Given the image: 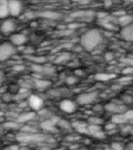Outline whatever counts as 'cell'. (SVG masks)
<instances>
[{"label":"cell","instance_id":"cell-36","mask_svg":"<svg viewBox=\"0 0 133 150\" xmlns=\"http://www.w3.org/2000/svg\"><path fill=\"white\" fill-rule=\"evenodd\" d=\"M14 70H16V71H22V70H24V67L22 65H17V66H14V67H13Z\"/></svg>","mask_w":133,"mask_h":150},{"label":"cell","instance_id":"cell-23","mask_svg":"<svg viewBox=\"0 0 133 150\" xmlns=\"http://www.w3.org/2000/svg\"><path fill=\"white\" fill-rule=\"evenodd\" d=\"M3 127L8 129H16L20 127V123H18L16 120V121H8L5 123Z\"/></svg>","mask_w":133,"mask_h":150},{"label":"cell","instance_id":"cell-35","mask_svg":"<svg viewBox=\"0 0 133 150\" xmlns=\"http://www.w3.org/2000/svg\"><path fill=\"white\" fill-rule=\"evenodd\" d=\"M123 99H124V102H126L128 103H132L133 102V98L132 96H124L123 97Z\"/></svg>","mask_w":133,"mask_h":150},{"label":"cell","instance_id":"cell-47","mask_svg":"<svg viewBox=\"0 0 133 150\" xmlns=\"http://www.w3.org/2000/svg\"><path fill=\"white\" fill-rule=\"evenodd\" d=\"M131 145H130V146H129V149H133V143H132Z\"/></svg>","mask_w":133,"mask_h":150},{"label":"cell","instance_id":"cell-3","mask_svg":"<svg viewBox=\"0 0 133 150\" xmlns=\"http://www.w3.org/2000/svg\"><path fill=\"white\" fill-rule=\"evenodd\" d=\"M98 94L96 91H88L78 95L76 98V103L80 105H88L91 104L96 100Z\"/></svg>","mask_w":133,"mask_h":150},{"label":"cell","instance_id":"cell-6","mask_svg":"<svg viewBox=\"0 0 133 150\" xmlns=\"http://www.w3.org/2000/svg\"><path fill=\"white\" fill-rule=\"evenodd\" d=\"M46 139L45 135L36 133H27L19 137V141L22 142H38Z\"/></svg>","mask_w":133,"mask_h":150},{"label":"cell","instance_id":"cell-45","mask_svg":"<svg viewBox=\"0 0 133 150\" xmlns=\"http://www.w3.org/2000/svg\"><path fill=\"white\" fill-rule=\"evenodd\" d=\"M3 116H4V112H2V111H1V110H0V118H1V117H3Z\"/></svg>","mask_w":133,"mask_h":150},{"label":"cell","instance_id":"cell-26","mask_svg":"<svg viewBox=\"0 0 133 150\" xmlns=\"http://www.w3.org/2000/svg\"><path fill=\"white\" fill-rule=\"evenodd\" d=\"M124 113H123L124 117L126 118L127 120H133V110H125Z\"/></svg>","mask_w":133,"mask_h":150},{"label":"cell","instance_id":"cell-12","mask_svg":"<svg viewBox=\"0 0 133 150\" xmlns=\"http://www.w3.org/2000/svg\"><path fill=\"white\" fill-rule=\"evenodd\" d=\"M105 109L106 110H107L108 112H116V113H122V112H124L126 110L124 105H117V104H115L114 103L107 104L105 105Z\"/></svg>","mask_w":133,"mask_h":150},{"label":"cell","instance_id":"cell-10","mask_svg":"<svg viewBox=\"0 0 133 150\" xmlns=\"http://www.w3.org/2000/svg\"><path fill=\"white\" fill-rule=\"evenodd\" d=\"M59 120H60L59 117H52L42 122L40 124V127L45 131H53L56 130V126L57 125Z\"/></svg>","mask_w":133,"mask_h":150},{"label":"cell","instance_id":"cell-17","mask_svg":"<svg viewBox=\"0 0 133 150\" xmlns=\"http://www.w3.org/2000/svg\"><path fill=\"white\" fill-rule=\"evenodd\" d=\"M117 21H118V23H119L120 25L123 26V27H125V26L129 25V24L132 23L133 16L124 13L123 14L122 16H119V18L117 20Z\"/></svg>","mask_w":133,"mask_h":150},{"label":"cell","instance_id":"cell-40","mask_svg":"<svg viewBox=\"0 0 133 150\" xmlns=\"http://www.w3.org/2000/svg\"><path fill=\"white\" fill-rule=\"evenodd\" d=\"M27 105H28V101L26 102V101H23V102H21L20 104H19V107H26Z\"/></svg>","mask_w":133,"mask_h":150},{"label":"cell","instance_id":"cell-43","mask_svg":"<svg viewBox=\"0 0 133 150\" xmlns=\"http://www.w3.org/2000/svg\"><path fill=\"white\" fill-rule=\"evenodd\" d=\"M124 13H125V12L124 11H117V12H115V14H116V15H120V16H121Z\"/></svg>","mask_w":133,"mask_h":150},{"label":"cell","instance_id":"cell-2","mask_svg":"<svg viewBox=\"0 0 133 150\" xmlns=\"http://www.w3.org/2000/svg\"><path fill=\"white\" fill-rule=\"evenodd\" d=\"M16 47L10 42L0 43V62L8 60L16 53Z\"/></svg>","mask_w":133,"mask_h":150},{"label":"cell","instance_id":"cell-27","mask_svg":"<svg viewBox=\"0 0 133 150\" xmlns=\"http://www.w3.org/2000/svg\"><path fill=\"white\" fill-rule=\"evenodd\" d=\"M76 82H77V78L74 76H70L66 79V83L68 84H70V85L75 84Z\"/></svg>","mask_w":133,"mask_h":150},{"label":"cell","instance_id":"cell-41","mask_svg":"<svg viewBox=\"0 0 133 150\" xmlns=\"http://www.w3.org/2000/svg\"><path fill=\"white\" fill-rule=\"evenodd\" d=\"M93 110L94 111H101L102 110V105H96L95 106L93 107Z\"/></svg>","mask_w":133,"mask_h":150},{"label":"cell","instance_id":"cell-9","mask_svg":"<svg viewBox=\"0 0 133 150\" xmlns=\"http://www.w3.org/2000/svg\"><path fill=\"white\" fill-rule=\"evenodd\" d=\"M27 41H28L27 35H24V34H22V33L13 34L10 36V38H9V42H11L12 44L14 45V46H16V48L23 45L27 42Z\"/></svg>","mask_w":133,"mask_h":150},{"label":"cell","instance_id":"cell-34","mask_svg":"<svg viewBox=\"0 0 133 150\" xmlns=\"http://www.w3.org/2000/svg\"><path fill=\"white\" fill-rule=\"evenodd\" d=\"M122 73L124 74H132L133 73V67H128L125 68L122 70Z\"/></svg>","mask_w":133,"mask_h":150},{"label":"cell","instance_id":"cell-1","mask_svg":"<svg viewBox=\"0 0 133 150\" xmlns=\"http://www.w3.org/2000/svg\"><path fill=\"white\" fill-rule=\"evenodd\" d=\"M103 35L97 29H91L85 32L81 37V45L87 51L91 52L103 42Z\"/></svg>","mask_w":133,"mask_h":150},{"label":"cell","instance_id":"cell-11","mask_svg":"<svg viewBox=\"0 0 133 150\" xmlns=\"http://www.w3.org/2000/svg\"><path fill=\"white\" fill-rule=\"evenodd\" d=\"M122 36L127 41L133 42V22L124 27L122 30Z\"/></svg>","mask_w":133,"mask_h":150},{"label":"cell","instance_id":"cell-32","mask_svg":"<svg viewBox=\"0 0 133 150\" xmlns=\"http://www.w3.org/2000/svg\"><path fill=\"white\" fill-rule=\"evenodd\" d=\"M33 67L35 68V69H33V70L36 71V72H42L43 71V68L42 66L38 65V64H36V65L33 66Z\"/></svg>","mask_w":133,"mask_h":150},{"label":"cell","instance_id":"cell-5","mask_svg":"<svg viewBox=\"0 0 133 150\" xmlns=\"http://www.w3.org/2000/svg\"><path fill=\"white\" fill-rule=\"evenodd\" d=\"M28 105L35 111H40L44 105V100L37 95H31L28 98Z\"/></svg>","mask_w":133,"mask_h":150},{"label":"cell","instance_id":"cell-46","mask_svg":"<svg viewBox=\"0 0 133 150\" xmlns=\"http://www.w3.org/2000/svg\"><path fill=\"white\" fill-rule=\"evenodd\" d=\"M124 2H133V0H123Z\"/></svg>","mask_w":133,"mask_h":150},{"label":"cell","instance_id":"cell-31","mask_svg":"<svg viewBox=\"0 0 133 150\" xmlns=\"http://www.w3.org/2000/svg\"><path fill=\"white\" fill-rule=\"evenodd\" d=\"M105 128L108 131H114L115 128H116V124H114V123H111V124H108L106 125Z\"/></svg>","mask_w":133,"mask_h":150},{"label":"cell","instance_id":"cell-13","mask_svg":"<svg viewBox=\"0 0 133 150\" xmlns=\"http://www.w3.org/2000/svg\"><path fill=\"white\" fill-rule=\"evenodd\" d=\"M35 117V112H24L21 115H18L16 117V121L20 123V124H23V123H27L28 121H31L33 120Z\"/></svg>","mask_w":133,"mask_h":150},{"label":"cell","instance_id":"cell-44","mask_svg":"<svg viewBox=\"0 0 133 150\" xmlns=\"http://www.w3.org/2000/svg\"><path fill=\"white\" fill-rule=\"evenodd\" d=\"M8 149H19V147L17 146V145H12V146H10V147H9Z\"/></svg>","mask_w":133,"mask_h":150},{"label":"cell","instance_id":"cell-4","mask_svg":"<svg viewBox=\"0 0 133 150\" xmlns=\"http://www.w3.org/2000/svg\"><path fill=\"white\" fill-rule=\"evenodd\" d=\"M23 3L20 0H8V9L10 16H20L23 12Z\"/></svg>","mask_w":133,"mask_h":150},{"label":"cell","instance_id":"cell-39","mask_svg":"<svg viewBox=\"0 0 133 150\" xmlns=\"http://www.w3.org/2000/svg\"><path fill=\"white\" fill-rule=\"evenodd\" d=\"M97 16H98L99 18L103 19V18H104V17H106V16H107V13H103V12H100V13L97 14Z\"/></svg>","mask_w":133,"mask_h":150},{"label":"cell","instance_id":"cell-8","mask_svg":"<svg viewBox=\"0 0 133 150\" xmlns=\"http://www.w3.org/2000/svg\"><path fill=\"white\" fill-rule=\"evenodd\" d=\"M59 107L63 112L70 114L75 112L77 109V104L75 102L70 99H63L60 103Z\"/></svg>","mask_w":133,"mask_h":150},{"label":"cell","instance_id":"cell-16","mask_svg":"<svg viewBox=\"0 0 133 150\" xmlns=\"http://www.w3.org/2000/svg\"><path fill=\"white\" fill-rule=\"evenodd\" d=\"M72 127H75L79 133L82 134H89V131H88V125L86 124H85L83 122L76 121L74 122L71 124Z\"/></svg>","mask_w":133,"mask_h":150},{"label":"cell","instance_id":"cell-19","mask_svg":"<svg viewBox=\"0 0 133 150\" xmlns=\"http://www.w3.org/2000/svg\"><path fill=\"white\" fill-rule=\"evenodd\" d=\"M111 120H112V123L115 124H124V123H126L128 121L123 113H116V114L113 116L112 118H111Z\"/></svg>","mask_w":133,"mask_h":150},{"label":"cell","instance_id":"cell-7","mask_svg":"<svg viewBox=\"0 0 133 150\" xmlns=\"http://www.w3.org/2000/svg\"><path fill=\"white\" fill-rule=\"evenodd\" d=\"M16 29V21L13 19H5L0 25V30L3 34H10Z\"/></svg>","mask_w":133,"mask_h":150},{"label":"cell","instance_id":"cell-30","mask_svg":"<svg viewBox=\"0 0 133 150\" xmlns=\"http://www.w3.org/2000/svg\"><path fill=\"white\" fill-rule=\"evenodd\" d=\"M69 58H70V56H68V55H62V56H59L58 58L56 59V62H58V63H62L63 61L68 60Z\"/></svg>","mask_w":133,"mask_h":150},{"label":"cell","instance_id":"cell-38","mask_svg":"<svg viewBox=\"0 0 133 150\" xmlns=\"http://www.w3.org/2000/svg\"><path fill=\"white\" fill-rule=\"evenodd\" d=\"M131 80H132V77H124L120 79V81L122 82H129Z\"/></svg>","mask_w":133,"mask_h":150},{"label":"cell","instance_id":"cell-29","mask_svg":"<svg viewBox=\"0 0 133 150\" xmlns=\"http://www.w3.org/2000/svg\"><path fill=\"white\" fill-rule=\"evenodd\" d=\"M111 147H112L113 149H115V150L123 149V146H122V145L118 142H113Z\"/></svg>","mask_w":133,"mask_h":150},{"label":"cell","instance_id":"cell-14","mask_svg":"<svg viewBox=\"0 0 133 150\" xmlns=\"http://www.w3.org/2000/svg\"><path fill=\"white\" fill-rule=\"evenodd\" d=\"M95 15L94 12L92 11H85V10H80V11H77L71 14V16H73L74 18H85L89 19L92 18L93 16Z\"/></svg>","mask_w":133,"mask_h":150},{"label":"cell","instance_id":"cell-42","mask_svg":"<svg viewBox=\"0 0 133 150\" xmlns=\"http://www.w3.org/2000/svg\"><path fill=\"white\" fill-rule=\"evenodd\" d=\"M132 130V127L130 126H127L125 127L123 130H122V131H124V132H129V131H130Z\"/></svg>","mask_w":133,"mask_h":150},{"label":"cell","instance_id":"cell-18","mask_svg":"<svg viewBox=\"0 0 133 150\" xmlns=\"http://www.w3.org/2000/svg\"><path fill=\"white\" fill-rule=\"evenodd\" d=\"M60 16V13H57V12L50 11V10L41 12V13H40V16H42V17H45V18L52 19V20H55V19L59 18Z\"/></svg>","mask_w":133,"mask_h":150},{"label":"cell","instance_id":"cell-21","mask_svg":"<svg viewBox=\"0 0 133 150\" xmlns=\"http://www.w3.org/2000/svg\"><path fill=\"white\" fill-rule=\"evenodd\" d=\"M115 77V74H96V78L101 81H108Z\"/></svg>","mask_w":133,"mask_h":150},{"label":"cell","instance_id":"cell-24","mask_svg":"<svg viewBox=\"0 0 133 150\" xmlns=\"http://www.w3.org/2000/svg\"><path fill=\"white\" fill-rule=\"evenodd\" d=\"M102 128H101L100 125H97V124H90L89 125H88V131H89V134H92L96 133L97 131H101Z\"/></svg>","mask_w":133,"mask_h":150},{"label":"cell","instance_id":"cell-20","mask_svg":"<svg viewBox=\"0 0 133 150\" xmlns=\"http://www.w3.org/2000/svg\"><path fill=\"white\" fill-rule=\"evenodd\" d=\"M35 85L38 89H45L51 85V82L47 80L37 79L35 81Z\"/></svg>","mask_w":133,"mask_h":150},{"label":"cell","instance_id":"cell-22","mask_svg":"<svg viewBox=\"0 0 133 150\" xmlns=\"http://www.w3.org/2000/svg\"><path fill=\"white\" fill-rule=\"evenodd\" d=\"M57 125L59 127H60L61 128L66 129V130H68V129H70L72 127L71 126V124H70L68 120L63 119H60L59 120L58 123H57Z\"/></svg>","mask_w":133,"mask_h":150},{"label":"cell","instance_id":"cell-33","mask_svg":"<svg viewBox=\"0 0 133 150\" xmlns=\"http://www.w3.org/2000/svg\"><path fill=\"white\" fill-rule=\"evenodd\" d=\"M4 79H5L4 72L0 69V88H1V86H2V84H3Z\"/></svg>","mask_w":133,"mask_h":150},{"label":"cell","instance_id":"cell-25","mask_svg":"<svg viewBox=\"0 0 133 150\" xmlns=\"http://www.w3.org/2000/svg\"><path fill=\"white\" fill-rule=\"evenodd\" d=\"M89 121L92 124H97V125H101L103 123V120L102 118L97 117H91L89 118Z\"/></svg>","mask_w":133,"mask_h":150},{"label":"cell","instance_id":"cell-37","mask_svg":"<svg viewBox=\"0 0 133 150\" xmlns=\"http://www.w3.org/2000/svg\"><path fill=\"white\" fill-rule=\"evenodd\" d=\"M113 58H114V56H113V54L110 53V52H108V53H107L105 55V59H107V60H108V61L112 60Z\"/></svg>","mask_w":133,"mask_h":150},{"label":"cell","instance_id":"cell-28","mask_svg":"<svg viewBox=\"0 0 133 150\" xmlns=\"http://www.w3.org/2000/svg\"><path fill=\"white\" fill-rule=\"evenodd\" d=\"M92 135H93L94 137H96V138H99V139H103V138H105V134H104V132L102 131V130L97 131L96 133L92 134Z\"/></svg>","mask_w":133,"mask_h":150},{"label":"cell","instance_id":"cell-15","mask_svg":"<svg viewBox=\"0 0 133 150\" xmlns=\"http://www.w3.org/2000/svg\"><path fill=\"white\" fill-rule=\"evenodd\" d=\"M8 16H9L8 0H0V19L6 18Z\"/></svg>","mask_w":133,"mask_h":150}]
</instances>
